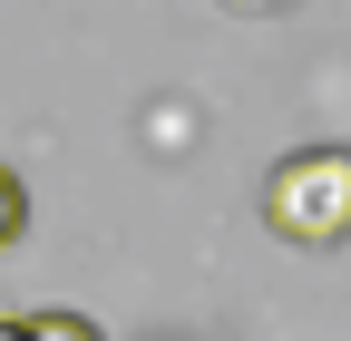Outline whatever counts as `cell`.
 I'll list each match as a JSON object with an SVG mask.
<instances>
[{
  "mask_svg": "<svg viewBox=\"0 0 351 341\" xmlns=\"http://www.w3.org/2000/svg\"><path fill=\"white\" fill-rule=\"evenodd\" d=\"M263 225L283 244H351V147H293L263 176Z\"/></svg>",
  "mask_w": 351,
  "mask_h": 341,
  "instance_id": "6da1fadb",
  "label": "cell"
},
{
  "mask_svg": "<svg viewBox=\"0 0 351 341\" xmlns=\"http://www.w3.org/2000/svg\"><path fill=\"white\" fill-rule=\"evenodd\" d=\"M20 341H108L88 312H20Z\"/></svg>",
  "mask_w": 351,
  "mask_h": 341,
  "instance_id": "7a4b0ae2",
  "label": "cell"
},
{
  "mask_svg": "<svg viewBox=\"0 0 351 341\" xmlns=\"http://www.w3.org/2000/svg\"><path fill=\"white\" fill-rule=\"evenodd\" d=\"M20 225H29V195H20L10 166H0V244H20Z\"/></svg>",
  "mask_w": 351,
  "mask_h": 341,
  "instance_id": "3957f363",
  "label": "cell"
},
{
  "mask_svg": "<svg viewBox=\"0 0 351 341\" xmlns=\"http://www.w3.org/2000/svg\"><path fill=\"white\" fill-rule=\"evenodd\" d=\"M0 341H20V312H10V322H0Z\"/></svg>",
  "mask_w": 351,
  "mask_h": 341,
  "instance_id": "277c9868",
  "label": "cell"
},
{
  "mask_svg": "<svg viewBox=\"0 0 351 341\" xmlns=\"http://www.w3.org/2000/svg\"><path fill=\"white\" fill-rule=\"evenodd\" d=\"M244 10H263V0H244Z\"/></svg>",
  "mask_w": 351,
  "mask_h": 341,
  "instance_id": "5b68a950",
  "label": "cell"
}]
</instances>
